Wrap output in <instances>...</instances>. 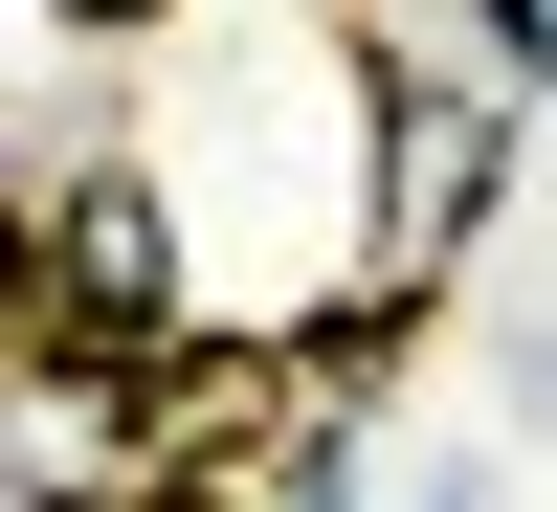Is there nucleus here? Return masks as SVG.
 I'll return each mask as SVG.
<instances>
[{"mask_svg":"<svg viewBox=\"0 0 557 512\" xmlns=\"http://www.w3.org/2000/svg\"><path fill=\"white\" fill-rule=\"evenodd\" d=\"M513 424L557 446V312H535V335H513Z\"/></svg>","mask_w":557,"mask_h":512,"instance_id":"20e7f679","label":"nucleus"},{"mask_svg":"<svg viewBox=\"0 0 557 512\" xmlns=\"http://www.w3.org/2000/svg\"><path fill=\"white\" fill-rule=\"evenodd\" d=\"M0 512H178L157 357H0Z\"/></svg>","mask_w":557,"mask_h":512,"instance_id":"f03ea898","label":"nucleus"},{"mask_svg":"<svg viewBox=\"0 0 557 512\" xmlns=\"http://www.w3.org/2000/svg\"><path fill=\"white\" fill-rule=\"evenodd\" d=\"M45 23H67V45H134V23H178V0H45Z\"/></svg>","mask_w":557,"mask_h":512,"instance_id":"39448f33","label":"nucleus"},{"mask_svg":"<svg viewBox=\"0 0 557 512\" xmlns=\"http://www.w3.org/2000/svg\"><path fill=\"white\" fill-rule=\"evenodd\" d=\"M513 134L535 112H491V89H380V134H357V290L424 312L491 246V201H513Z\"/></svg>","mask_w":557,"mask_h":512,"instance_id":"f257e3e1","label":"nucleus"},{"mask_svg":"<svg viewBox=\"0 0 557 512\" xmlns=\"http://www.w3.org/2000/svg\"><path fill=\"white\" fill-rule=\"evenodd\" d=\"M401 512H513V469H491V446H446V469H401Z\"/></svg>","mask_w":557,"mask_h":512,"instance_id":"7ed1b4c3","label":"nucleus"}]
</instances>
